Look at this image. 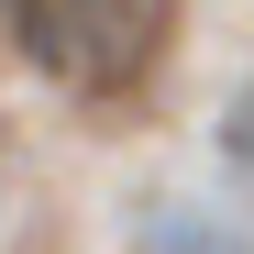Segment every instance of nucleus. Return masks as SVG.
Masks as SVG:
<instances>
[{
	"instance_id": "nucleus-3",
	"label": "nucleus",
	"mask_w": 254,
	"mask_h": 254,
	"mask_svg": "<svg viewBox=\"0 0 254 254\" xmlns=\"http://www.w3.org/2000/svg\"><path fill=\"white\" fill-rule=\"evenodd\" d=\"M221 177L254 199V77H243V89L221 100Z\"/></svg>"
},
{
	"instance_id": "nucleus-1",
	"label": "nucleus",
	"mask_w": 254,
	"mask_h": 254,
	"mask_svg": "<svg viewBox=\"0 0 254 254\" xmlns=\"http://www.w3.org/2000/svg\"><path fill=\"white\" fill-rule=\"evenodd\" d=\"M177 11L188 0H11V45L77 100H122L177 45Z\"/></svg>"
},
{
	"instance_id": "nucleus-2",
	"label": "nucleus",
	"mask_w": 254,
	"mask_h": 254,
	"mask_svg": "<svg viewBox=\"0 0 254 254\" xmlns=\"http://www.w3.org/2000/svg\"><path fill=\"white\" fill-rule=\"evenodd\" d=\"M122 254H254V232L210 199H133L122 210Z\"/></svg>"
}]
</instances>
